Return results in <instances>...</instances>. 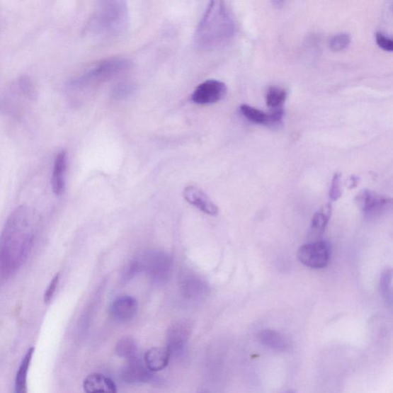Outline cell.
<instances>
[{"instance_id": "6da1fadb", "label": "cell", "mask_w": 393, "mask_h": 393, "mask_svg": "<svg viewBox=\"0 0 393 393\" xmlns=\"http://www.w3.org/2000/svg\"><path fill=\"white\" fill-rule=\"evenodd\" d=\"M40 225V217L33 207L22 205L8 216L0 234V287L28 259Z\"/></svg>"}, {"instance_id": "7a4b0ae2", "label": "cell", "mask_w": 393, "mask_h": 393, "mask_svg": "<svg viewBox=\"0 0 393 393\" xmlns=\"http://www.w3.org/2000/svg\"><path fill=\"white\" fill-rule=\"evenodd\" d=\"M234 32V21L226 4L212 1L198 25L195 42L200 50H215L229 42Z\"/></svg>"}, {"instance_id": "3957f363", "label": "cell", "mask_w": 393, "mask_h": 393, "mask_svg": "<svg viewBox=\"0 0 393 393\" xmlns=\"http://www.w3.org/2000/svg\"><path fill=\"white\" fill-rule=\"evenodd\" d=\"M129 20V11L125 2H102L91 20V28L98 35H118L127 29Z\"/></svg>"}, {"instance_id": "277c9868", "label": "cell", "mask_w": 393, "mask_h": 393, "mask_svg": "<svg viewBox=\"0 0 393 393\" xmlns=\"http://www.w3.org/2000/svg\"><path fill=\"white\" fill-rule=\"evenodd\" d=\"M131 66V61L126 59L116 58L103 61L73 81L72 86L76 89H86L101 84L130 69Z\"/></svg>"}, {"instance_id": "5b68a950", "label": "cell", "mask_w": 393, "mask_h": 393, "mask_svg": "<svg viewBox=\"0 0 393 393\" xmlns=\"http://www.w3.org/2000/svg\"><path fill=\"white\" fill-rule=\"evenodd\" d=\"M138 260L141 272L148 274L158 285L166 283L171 278L173 261L170 256L161 251H149L140 255Z\"/></svg>"}, {"instance_id": "8992f818", "label": "cell", "mask_w": 393, "mask_h": 393, "mask_svg": "<svg viewBox=\"0 0 393 393\" xmlns=\"http://www.w3.org/2000/svg\"><path fill=\"white\" fill-rule=\"evenodd\" d=\"M297 258L307 268H325L330 262L331 246L323 241L304 244L299 249Z\"/></svg>"}, {"instance_id": "52a82bcc", "label": "cell", "mask_w": 393, "mask_h": 393, "mask_svg": "<svg viewBox=\"0 0 393 393\" xmlns=\"http://www.w3.org/2000/svg\"><path fill=\"white\" fill-rule=\"evenodd\" d=\"M193 331V325L188 321H178L168 329L166 347L171 355H179L185 351Z\"/></svg>"}, {"instance_id": "ba28073f", "label": "cell", "mask_w": 393, "mask_h": 393, "mask_svg": "<svg viewBox=\"0 0 393 393\" xmlns=\"http://www.w3.org/2000/svg\"><path fill=\"white\" fill-rule=\"evenodd\" d=\"M356 203L368 218L381 216L392 205L391 198L382 196L370 190H364L356 197Z\"/></svg>"}, {"instance_id": "9c48e42d", "label": "cell", "mask_w": 393, "mask_h": 393, "mask_svg": "<svg viewBox=\"0 0 393 393\" xmlns=\"http://www.w3.org/2000/svg\"><path fill=\"white\" fill-rule=\"evenodd\" d=\"M227 91V86L224 82L210 79L203 82L195 89L191 99L198 105L215 104L225 96Z\"/></svg>"}, {"instance_id": "30bf717a", "label": "cell", "mask_w": 393, "mask_h": 393, "mask_svg": "<svg viewBox=\"0 0 393 393\" xmlns=\"http://www.w3.org/2000/svg\"><path fill=\"white\" fill-rule=\"evenodd\" d=\"M209 291L207 283L193 274H188L181 279V295L189 302H202L208 296Z\"/></svg>"}, {"instance_id": "8fae6325", "label": "cell", "mask_w": 393, "mask_h": 393, "mask_svg": "<svg viewBox=\"0 0 393 393\" xmlns=\"http://www.w3.org/2000/svg\"><path fill=\"white\" fill-rule=\"evenodd\" d=\"M153 372L146 367L144 360L138 358L129 360L122 370L123 380L129 384H139L149 382L153 380Z\"/></svg>"}, {"instance_id": "7c38bea8", "label": "cell", "mask_w": 393, "mask_h": 393, "mask_svg": "<svg viewBox=\"0 0 393 393\" xmlns=\"http://www.w3.org/2000/svg\"><path fill=\"white\" fill-rule=\"evenodd\" d=\"M139 304L131 296H122L113 301L110 307V315L118 323L130 322L138 313Z\"/></svg>"}, {"instance_id": "4fadbf2b", "label": "cell", "mask_w": 393, "mask_h": 393, "mask_svg": "<svg viewBox=\"0 0 393 393\" xmlns=\"http://www.w3.org/2000/svg\"><path fill=\"white\" fill-rule=\"evenodd\" d=\"M183 196L192 206L210 216H215L219 209L205 192L197 187L188 186L183 191Z\"/></svg>"}, {"instance_id": "5bb4252c", "label": "cell", "mask_w": 393, "mask_h": 393, "mask_svg": "<svg viewBox=\"0 0 393 393\" xmlns=\"http://www.w3.org/2000/svg\"><path fill=\"white\" fill-rule=\"evenodd\" d=\"M171 358L167 347H153L144 355V363L152 372H159L168 367Z\"/></svg>"}, {"instance_id": "9a60e30c", "label": "cell", "mask_w": 393, "mask_h": 393, "mask_svg": "<svg viewBox=\"0 0 393 393\" xmlns=\"http://www.w3.org/2000/svg\"><path fill=\"white\" fill-rule=\"evenodd\" d=\"M67 169V154L65 151H62L55 160L52 171V188L56 195H61L65 190Z\"/></svg>"}, {"instance_id": "2e32d148", "label": "cell", "mask_w": 393, "mask_h": 393, "mask_svg": "<svg viewBox=\"0 0 393 393\" xmlns=\"http://www.w3.org/2000/svg\"><path fill=\"white\" fill-rule=\"evenodd\" d=\"M84 388L86 393L117 392L115 382L111 378L101 373L89 375L84 382Z\"/></svg>"}, {"instance_id": "e0dca14e", "label": "cell", "mask_w": 393, "mask_h": 393, "mask_svg": "<svg viewBox=\"0 0 393 393\" xmlns=\"http://www.w3.org/2000/svg\"><path fill=\"white\" fill-rule=\"evenodd\" d=\"M259 341L269 349L283 351L288 349L289 343L286 338L279 332L272 330H265L260 333Z\"/></svg>"}, {"instance_id": "ac0fdd59", "label": "cell", "mask_w": 393, "mask_h": 393, "mask_svg": "<svg viewBox=\"0 0 393 393\" xmlns=\"http://www.w3.org/2000/svg\"><path fill=\"white\" fill-rule=\"evenodd\" d=\"M34 348L32 347L24 355L19 370H18L15 382V393H28L27 389V377L31 364Z\"/></svg>"}, {"instance_id": "d6986e66", "label": "cell", "mask_w": 393, "mask_h": 393, "mask_svg": "<svg viewBox=\"0 0 393 393\" xmlns=\"http://www.w3.org/2000/svg\"><path fill=\"white\" fill-rule=\"evenodd\" d=\"M332 215L331 204L324 205L314 215L312 221V232L314 235L321 236L326 229Z\"/></svg>"}, {"instance_id": "ffe728a7", "label": "cell", "mask_w": 393, "mask_h": 393, "mask_svg": "<svg viewBox=\"0 0 393 393\" xmlns=\"http://www.w3.org/2000/svg\"><path fill=\"white\" fill-rule=\"evenodd\" d=\"M115 351L120 358L129 360L138 355V345L133 337L124 336L117 342Z\"/></svg>"}, {"instance_id": "44dd1931", "label": "cell", "mask_w": 393, "mask_h": 393, "mask_svg": "<svg viewBox=\"0 0 393 393\" xmlns=\"http://www.w3.org/2000/svg\"><path fill=\"white\" fill-rule=\"evenodd\" d=\"M287 91L278 86H271L269 88L267 96V106L272 109L282 108L281 106L285 104L287 99Z\"/></svg>"}, {"instance_id": "7402d4cb", "label": "cell", "mask_w": 393, "mask_h": 393, "mask_svg": "<svg viewBox=\"0 0 393 393\" xmlns=\"http://www.w3.org/2000/svg\"><path fill=\"white\" fill-rule=\"evenodd\" d=\"M241 114L249 121L258 125H268L269 114L265 113L259 109L251 107L249 105H242L240 107Z\"/></svg>"}, {"instance_id": "603a6c76", "label": "cell", "mask_w": 393, "mask_h": 393, "mask_svg": "<svg viewBox=\"0 0 393 393\" xmlns=\"http://www.w3.org/2000/svg\"><path fill=\"white\" fill-rule=\"evenodd\" d=\"M392 271L386 270L381 274L380 282V294L386 304L391 306L392 304Z\"/></svg>"}, {"instance_id": "cb8c5ba5", "label": "cell", "mask_w": 393, "mask_h": 393, "mask_svg": "<svg viewBox=\"0 0 393 393\" xmlns=\"http://www.w3.org/2000/svg\"><path fill=\"white\" fill-rule=\"evenodd\" d=\"M351 41V36L348 34L341 33L333 36L329 45L331 50L341 52L349 47Z\"/></svg>"}, {"instance_id": "d4e9b609", "label": "cell", "mask_w": 393, "mask_h": 393, "mask_svg": "<svg viewBox=\"0 0 393 393\" xmlns=\"http://www.w3.org/2000/svg\"><path fill=\"white\" fill-rule=\"evenodd\" d=\"M135 86L130 82H121L116 85L113 91V96L115 99H125L134 93Z\"/></svg>"}, {"instance_id": "484cf974", "label": "cell", "mask_w": 393, "mask_h": 393, "mask_svg": "<svg viewBox=\"0 0 393 393\" xmlns=\"http://www.w3.org/2000/svg\"><path fill=\"white\" fill-rule=\"evenodd\" d=\"M342 196V175L341 173H335L334 176L329 197L332 202L339 200Z\"/></svg>"}, {"instance_id": "4316f807", "label": "cell", "mask_w": 393, "mask_h": 393, "mask_svg": "<svg viewBox=\"0 0 393 393\" xmlns=\"http://www.w3.org/2000/svg\"><path fill=\"white\" fill-rule=\"evenodd\" d=\"M141 273V269L138 260L137 258L132 260L127 265L123 272V280L127 282L135 278L136 274Z\"/></svg>"}, {"instance_id": "83f0119b", "label": "cell", "mask_w": 393, "mask_h": 393, "mask_svg": "<svg viewBox=\"0 0 393 393\" xmlns=\"http://www.w3.org/2000/svg\"><path fill=\"white\" fill-rule=\"evenodd\" d=\"M59 273H57V275H55V277L51 280L47 290H45L44 295V302L45 304H49L51 302L55 292H56L59 281Z\"/></svg>"}, {"instance_id": "f1b7e54d", "label": "cell", "mask_w": 393, "mask_h": 393, "mask_svg": "<svg viewBox=\"0 0 393 393\" xmlns=\"http://www.w3.org/2000/svg\"><path fill=\"white\" fill-rule=\"evenodd\" d=\"M376 40L377 45L381 49L387 52H392L393 41L391 38H388V36L382 33H377L376 35Z\"/></svg>"}, {"instance_id": "f546056e", "label": "cell", "mask_w": 393, "mask_h": 393, "mask_svg": "<svg viewBox=\"0 0 393 393\" xmlns=\"http://www.w3.org/2000/svg\"><path fill=\"white\" fill-rule=\"evenodd\" d=\"M351 184L348 186L350 188H354L355 187L358 186L359 183V178L358 177H351Z\"/></svg>"}, {"instance_id": "4dcf8cb0", "label": "cell", "mask_w": 393, "mask_h": 393, "mask_svg": "<svg viewBox=\"0 0 393 393\" xmlns=\"http://www.w3.org/2000/svg\"><path fill=\"white\" fill-rule=\"evenodd\" d=\"M285 393H297V392H295V391H288V392H285Z\"/></svg>"}]
</instances>
